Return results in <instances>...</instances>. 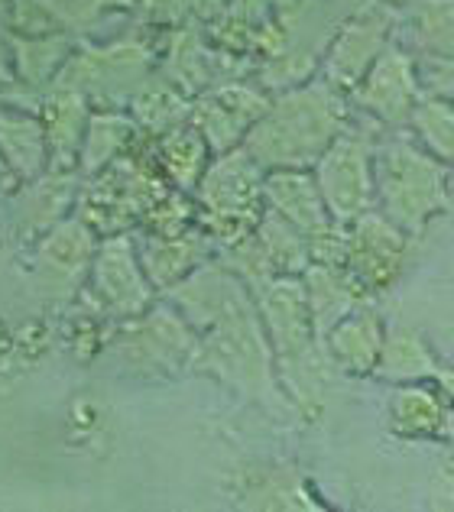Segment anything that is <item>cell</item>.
<instances>
[{"label":"cell","mask_w":454,"mask_h":512,"mask_svg":"<svg viewBox=\"0 0 454 512\" xmlns=\"http://www.w3.org/2000/svg\"><path fill=\"white\" fill-rule=\"evenodd\" d=\"M383 195L390 201L393 218L416 224L442 201L438 172L409 150H393L390 159H383Z\"/></svg>","instance_id":"obj_1"},{"label":"cell","mask_w":454,"mask_h":512,"mask_svg":"<svg viewBox=\"0 0 454 512\" xmlns=\"http://www.w3.org/2000/svg\"><path fill=\"white\" fill-rule=\"evenodd\" d=\"M322 192L338 218H354L367 205V159L354 143H341L322 163Z\"/></svg>","instance_id":"obj_2"},{"label":"cell","mask_w":454,"mask_h":512,"mask_svg":"<svg viewBox=\"0 0 454 512\" xmlns=\"http://www.w3.org/2000/svg\"><path fill=\"white\" fill-rule=\"evenodd\" d=\"M270 195L276 201V208L289 221L305 227V231H318L325 224L315 185L309 179H302V175H276V179H270Z\"/></svg>","instance_id":"obj_3"},{"label":"cell","mask_w":454,"mask_h":512,"mask_svg":"<svg viewBox=\"0 0 454 512\" xmlns=\"http://www.w3.org/2000/svg\"><path fill=\"white\" fill-rule=\"evenodd\" d=\"M373 350H377V328L373 321H347L335 331V354L347 367H367L373 360Z\"/></svg>","instance_id":"obj_4"}]
</instances>
